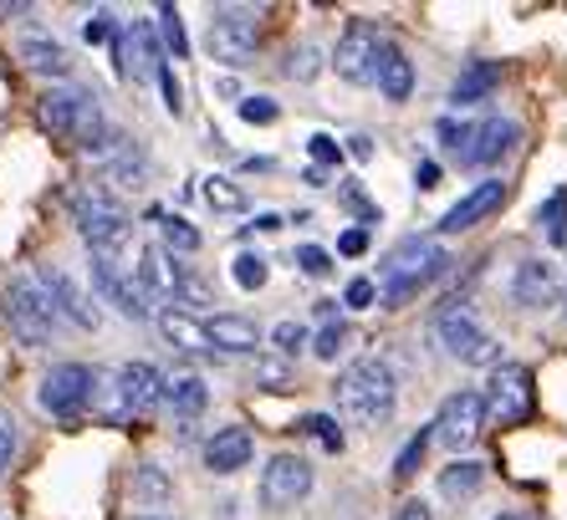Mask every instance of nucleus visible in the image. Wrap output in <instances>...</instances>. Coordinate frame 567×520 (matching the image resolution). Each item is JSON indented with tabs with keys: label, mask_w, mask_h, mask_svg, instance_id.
<instances>
[{
	"label": "nucleus",
	"mask_w": 567,
	"mask_h": 520,
	"mask_svg": "<svg viewBox=\"0 0 567 520\" xmlns=\"http://www.w3.org/2000/svg\"><path fill=\"white\" fill-rule=\"evenodd\" d=\"M21 62L31 66V72H41V77H72V56H66V46L62 41H52V37H41V31H31V37H21Z\"/></svg>",
	"instance_id": "24"
},
{
	"label": "nucleus",
	"mask_w": 567,
	"mask_h": 520,
	"mask_svg": "<svg viewBox=\"0 0 567 520\" xmlns=\"http://www.w3.org/2000/svg\"><path fill=\"white\" fill-rule=\"evenodd\" d=\"M199 184H205V189H199V195H205V205L220 209V215H240V209H246V189H240L236 179L210 174V179H199Z\"/></svg>",
	"instance_id": "31"
},
{
	"label": "nucleus",
	"mask_w": 567,
	"mask_h": 520,
	"mask_svg": "<svg viewBox=\"0 0 567 520\" xmlns=\"http://www.w3.org/2000/svg\"><path fill=\"white\" fill-rule=\"evenodd\" d=\"M373 82H379V92L389 97V103H410V92H414V62H410L404 52H399L394 41H383L379 72H373Z\"/></svg>",
	"instance_id": "23"
},
{
	"label": "nucleus",
	"mask_w": 567,
	"mask_h": 520,
	"mask_svg": "<svg viewBox=\"0 0 567 520\" xmlns=\"http://www.w3.org/2000/svg\"><path fill=\"white\" fill-rule=\"evenodd\" d=\"M302 434L307 439H317L328 455H343V429H338V418H328V414H307L302 418Z\"/></svg>",
	"instance_id": "35"
},
{
	"label": "nucleus",
	"mask_w": 567,
	"mask_h": 520,
	"mask_svg": "<svg viewBox=\"0 0 567 520\" xmlns=\"http://www.w3.org/2000/svg\"><path fill=\"white\" fill-rule=\"evenodd\" d=\"M322 72V52L317 46H291L287 52V77L291 82H312Z\"/></svg>",
	"instance_id": "38"
},
{
	"label": "nucleus",
	"mask_w": 567,
	"mask_h": 520,
	"mask_svg": "<svg viewBox=\"0 0 567 520\" xmlns=\"http://www.w3.org/2000/svg\"><path fill=\"white\" fill-rule=\"evenodd\" d=\"M496 87H502V66H496V62H471L461 77H455V87H450V103H455V107L486 103Z\"/></svg>",
	"instance_id": "26"
},
{
	"label": "nucleus",
	"mask_w": 567,
	"mask_h": 520,
	"mask_svg": "<svg viewBox=\"0 0 567 520\" xmlns=\"http://www.w3.org/2000/svg\"><path fill=\"white\" fill-rule=\"evenodd\" d=\"M481 485H486V465H475V459H450L440 469V495L445 500H475Z\"/></svg>",
	"instance_id": "27"
},
{
	"label": "nucleus",
	"mask_w": 567,
	"mask_h": 520,
	"mask_svg": "<svg viewBox=\"0 0 567 520\" xmlns=\"http://www.w3.org/2000/svg\"><path fill=\"white\" fill-rule=\"evenodd\" d=\"M205 326H210V342H215V352H256V347H261V326H256L251 316L215 312Z\"/></svg>",
	"instance_id": "25"
},
{
	"label": "nucleus",
	"mask_w": 567,
	"mask_h": 520,
	"mask_svg": "<svg viewBox=\"0 0 567 520\" xmlns=\"http://www.w3.org/2000/svg\"><path fill=\"white\" fill-rule=\"evenodd\" d=\"M332 393H338L343 418L358 424V429H383L399 408V377H394V367L379 363V357L348 363L343 373H338V383H332Z\"/></svg>",
	"instance_id": "1"
},
{
	"label": "nucleus",
	"mask_w": 567,
	"mask_h": 520,
	"mask_svg": "<svg viewBox=\"0 0 567 520\" xmlns=\"http://www.w3.org/2000/svg\"><path fill=\"white\" fill-rule=\"evenodd\" d=\"M118 66H123V77H133V82H158V72L169 66V56L158 46V31L148 21H128L118 31Z\"/></svg>",
	"instance_id": "14"
},
{
	"label": "nucleus",
	"mask_w": 567,
	"mask_h": 520,
	"mask_svg": "<svg viewBox=\"0 0 567 520\" xmlns=\"http://www.w3.org/2000/svg\"><path fill=\"white\" fill-rule=\"evenodd\" d=\"M138 281H144L148 297H169V301H179L185 271L174 266L169 250H164V246H148V250H138Z\"/></svg>",
	"instance_id": "22"
},
{
	"label": "nucleus",
	"mask_w": 567,
	"mask_h": 520,
	"mask_svg": "<svg viewBox=\"0 0 567 520\" xmlns=\"http://www.w3.org/2000/svg\"><path fill=\"white\" fill-rule=\"evenodd\" d=\"M271 342H277L281 357H297V352H302L312 337H307V326H302V322H277V326H271Z\"/></svg>",
	"instance_id": "39"
},
{
	"label": "nucleus",
	"mask_w": 567,
	"mask_h": 520,
	"mask_svg": "<svg viewBox=\"0 0 567 520\" xmlns=\"http://www.w3.org/2000/svg\"><path fill=\"white\" fill-rule=\"evenodd\" d=\"M512 297H516V306L542 312V306H553L563 297V275H557L553 260H522L512 275Z\"/></svg>",
	"instance_id": "17"
},
{
	"label": "nucleus",
	"mask_w": 567,
	"mask_h": 520,
	"mask_svg": "<svg viewBox=\"0 0 567 520\" xmlns=\"http://www.w3.org/2000/svg\"><path fill=\"white\" fill-rule=\"evenodd\" d=\"M435 429V439L445 444V449H471L475 439H481V429H486V398L481 393H471V388H461V393H450L445 404H440V418L430 424Z\"/></svg>",
	"instance_id": "9"
},
{
	"label": "nucleus",
	"mask_w": 567,
	"mask_h": 520,
	"mask_svg": "<svg viewBox=\"0 0 567 520\" xmlns=\"http://www.w3.org/2000/svg\"><path fill=\"white\" fill-rule=\"evenodd\" d=\"M435 133H440V144H445L450 154L461 158L465 148H471V138H475V123H465V117H440Z\"/></svg>",
	"instance_id": "37"
},
{
	"label": "nucleus",
	"mask_w": 567,
	"mask_h": 520,
	"mask_svg": "<svg viewBox=\"0 0 567 520\" xmlns=\"http://www.w3.org/2000/svg\"><path fill=\"white\" fill-rule=\"evenodd\" d=\"M450 266V256L435 240H399L389 256L379 260V301L383 306H404L410 297H420L430 281H440Z\"/></svg>",
	"instance_id": "2"
},
{
	"label": "nucleus",
	"mask_w": 567,
	"mask_h": 520,
	"mask_svg": "<svg viewBox=\"0 0 567 520\" xmlns=\"http://www.w3.org/2000/svg\"><path fill=\"white\" fill-rule=\"evenodd\" d=\"M256 377L266 383V393H287V363H277V357H261V363H256Z\"/></svg>",
	"instance_id": "43"
},
{
	"label": "nucleus",
	"mask_w": 567,
	"mask_h": 520,
	"mask_svg": "<svg viewBox=\"0 0 567 520\" xmlns=\"http://www.w3.org/2000/svg\"><path fill=\"white\" fill-rule=\"evenodd\" d=\"M496 520H532V516H522V510H506V516H496Z\"/></svg>",
	"instance_id": "54"
},
{
	"label": "nucleus",
	"mask_w": 567,
	"mask_h": 520,
	"mask_svg": "<svg viewBox=\"0 0 567 520\" xmlns=\"http://www.w3.org/2000/svg\"><path fill=\"white\" fill-rule=\"evenodd\" d=\"M128 490H133V500H144V506H164V500L174 495V480L158 465H138Z\"/></svg>",
	"instance_id": "29"
},
{
	"label": "nucleus",
	"mask_w": 567,
	"mask_h": 520,
	"mask_svg": "<svg viewBox=\"0 0 567 520\" xmlns=\"http://www.w3.org/2000/svg\"><path fill=\"white\" fill-rule=\"evenodd\" d=\"M37 281H41V291L52 297L56 316H66L72 326H97V306H93V297H87V291L78 287V275H72V271H62V266H41Z\"/></svg>",
	"instance_id": "15"
},
{
	"label": "nucleus",
	"mask_w": 567,
	"mask_h": 520,
	"mask_svg": "<svg viewBox=\"0 0 567 520\" xmlns=\"http://www.w3.org/2000/svg\"><path fill=\"white\" fill-rule=\"evenodd\" d=\"M486 418L496 424H527L532 418V373L522 363H502L486 383Z\"/></svg>",
	"instance_id": "10"
},
{
	"label": "nucleus",
	"mask_w": 567,
	"mask_h": 520,
	"mask_svg": "<svg viewBox=\"0 0 567 520\" xmlns=\"http://www.w3.org/2000/svg\"><path fill=\"white\" fill-rule=\"evenodd\" d=\"M158 46H164V56H174V62H185L189 56V37H185V21H179V11L174 6H158Z\"/></svg>",
	"instance_id": "30"
},
{
	"label": "nucleus",
	"mask_w": 567,
	"mask_h": 520,
	"mask_svg": "<svg viewBox=\"0 0 567 520\" xmlns=\"http://www.w3.org/2000/svg\"><path fill=\"white\" fill-rule=\"evenodd\" d=\"M82 37H87V41H107V37H113V15H107V11L87 15V27H82Z\"/></svg>",
	"instance_id": "48"
},
{
	"label": "nucleus",
	"mask_w": 567,
	"mask_h": 520,
	"mask_svg": "<svg viewBox=\"0 0 567 520\" xmlns=\"http://www.w3.org/2000/svg\"><path fill=\"white\" fill-rule=\"evenodd\" d=\"M93 287L107 306H118L128 322H148V291L138 281V266H128V250H97Z\"/></svg>",
	"instance_id": "6"
},
{
	"label": "nucleus",
	"mask_w": 567,
	"mask_h": 520,
	"mask_svg": "<svg viewBox=\"0 0 567 520\" xmlns=\"http://www.w3.org/2000/svg\"><path fill=\"white\" fill-rule=\"evenodd\" d=\"M6 322H11V332L27 347H47L52 342V326H56V306H52V297L41 291V281L37 275H16L11 287H6Z\"/></svg>",
	"instance_id": "5"
},
{
	"label": "nucleus",
	"mask_w": 567,
	"mask_h": 520,
	"mask_svg": "<svg viewBox=\"0 0 567 520\" xmlns=\"http://www.w3.org/2000/svg\"><path fill=\"white\" fill-rule=\"evenodd\" d=\"M343 301H348V306H373V301H379V287H373V281H363V275H358V281H348Z\"/></svg>",
	"instance_id": "47"
},
{
	"label": "nucleus",
	"mask_w": 567,
	"mask_h": 520,
	"mask_svg": "<svg viewBox=\"0 0 567 520\" xmlns=\"http://www.w3.org/2000/svg\"><path fill=\"white\" fill-rule=\"evenodd\" d=\"M312 495V465L302 455H271L261 469V506L266 510H291L297 500Z\"/></svg>",
	"instance_id": "12"
},
{
	"label": "nucleus",
	"mask_w": 567,
	"mask_h": 520,
	"mask_svg": "<svg viewBox=\"0 0 567 520\" xmlns=\"http://www.w3.org/2000/svg\"><path fill=\"white\" fill-rule=\"evenodd\" d=\"M158 337L169 342V347L189 352V357H215V342H210V326L199 322V316L179 312V306H169V312H158Z\"/></svg>",
	"instance_id": "19"
},
{
	"label": "nucleus",
	"mask_w": 567,
	"mask_h": 520,
	"mask_svg": "<svg viewBox=\"0 0 567 520\" xmlns=\"http://www.w3.org/2000/svg\"><path fill=\"white\" fill-rule=\"evenodd\" d=\"M338 250H343V256H363V250H369V230H348L343 240H338Z\"/></svg>",
	"instance_id": "49"
},
{
	"label": "nucleus",
	"mask_w": 567,
	"mask_h": 520,
	"mask_svg": "<svg viewBox=\"0 0 567 520\" xmlns=\"http://www.w3.org/2000/svg\"><path fill=\"white\" fill-rule=\"evenodd\" d=\"M343 342H348V326H343V322H328V326H322V332L312 337V352L322 357V363H338Z\"/></svg>",
	"instance_id": "40"
},
{
	"label": "nucleus",
	"mask_w": 567,
	"mask_h": 520,
	"mask_svg": "<svg viewBox=\"0 0 567 520\" xmlns=\"http://www.w3.org/2000/svg\"><path fill=\"white\" fill-rule=\"evenodd\" d=\"M435 342L465 367H502V342L475 322L465 306H450L435 316Z\"/></svg>",
	"instance_id": "8"
},
{
	"label": "nucleus",
	"mask_w": 567,
	"mask_h": 520,
	"mask_svg": "<svg viewBox=\"0 0 567 520\" xmlns=\"http://www.w3.org/2000/svg\"><path fill=\"white\" fill-rule=\"evenodd\" d=\"M251 455H256V444L240 424L215 429L210 439H205V469H210V475H240V469L251 465Z\"/></svg>",
	"instance_id": "18"
},
{
	"label": "nucleus",
	"mask_w": 567,
	"mask_h": 520,
	"mask_svg": "<svg viewBox=\"0 0 567 520\" xmlns=\"http://www.w3.org/2000/svg\"><path fill=\"white\" fill-rule=\"evenodd\" d=\"M16 449H21V434H16V418H11V414H0V475L11 469Z\"/></svg>",
	"instance_id": "42"
},
{
	"label": "nucleus",
	"mask_w": 567,
	"mask_h": 520,
	"mask_svg": "<svg viewBox=\"0 0 567 520\" xmlns=\"http://www.w3.org/2000/svg\"><path fill=\"white\" fill-rule=\"evenodd\" d=\"M430 439H435V429H420L410 444H404V449H399V459H394V480H414V475H420Z\"/></svg>",
	"instance_id": "34"
},
{
	"label": "nucleus",
	"mask_w": 567,
	"mask_h": 520,
	"mask_svg": "<svg viewBox=\"0 0 567 520\" xmlns=\"http://www.w3.org/2000/svg\"><path fill=\"white\" fill-rule=\"evenodd\" d=\"M256 230H261V235H277L281 230V215H256Z\"/></svg>",
	"instance_id": "53"
},
{
	"label": "nucleus",
	"mask_w": 567,
	"mask_h": 520,
	"mask_svg": "<svg viewBox=\"0 0 567 520\" xmlns=\"http://www.w3.org/2000/svg\"><path fill=\"white\" fill-rule=\"evenodd\" d=\"M537 225H542V235H547V246H567V189H557L553 199H542Z\"/></svg>",
	"instance_id": "32"
},
{
	"label": "nucleus",
	"mask_w": 567,
	"mask_h": 520,
	"mask_svg": "<svg viewBox=\"0 0 567 520\" xmlns=\"http://www.w3.org/2000/svg\"><path fill=\"white\" fill-rule=\"evenodd\" d=\"M205 377L199 373H174V377H164V404L174 408V414H199L205 408Z\"/></svg>",
	"instance_id": "28"
},
{
	"label": "nucleus",
	"mask_w": 567,
	"mask_h": 520,
	"mask_svg": "<svg viewBox=\"0 0 567 520\" xmlns=\"http://www.w3.org/2000/svg\"><path fill=\"white\" fill-rule=\"evenodd\" d=\"M158 87H164V107H169L174 117L185 113V87H179V77H174L169 66H164V72H158Z\"/></svg>",
	"instance_id": "45"
},
{
	"label": "nucleus",
	"mask_w": 567,
	"mask_h": 520,
	"mask_svg": "<svg viewBox=\"0 0 567 520\" xmlns=\"http://www.w3.org/2000/svg\"><path fill=\"white\" fill-rule=\"evenodd\" d=\"M133 520H164V516H133Z\"/></svg>",
	"instance_id": "55"
},
{
	"label": "nucleus",
	"mask_w": 567,
	"mask_h": 520,
	"mask_svg": "<svg viewBox=\"0 0 567 520\" xmlns=\"http://www.w3.org/2000/svg\"><path fill=\"white\" fill-rule=\"evenodd\" d=\"M307 148H312L317 164H338V158H343V144H338V138H328V133H312V138H307Z\"/></svg>",
	"instance_id": "46"
},
{
	"label": "nucleus",
	"mask_w": 567,
	"mask_h": 520,
	"mask_svg": "<svg viewBox=\"0 0 567 520\" xmlns=\"http://www.w3.org/2000/svg\"><path fill=\"white\" fill-rule=\"evenodd\" d=\"M230 275H236L240 291H261L266 275H271V266H266V256H256V250H240L236 266H230Z\"/></svg>",
	"instance_id": "33"
},
{
	"label": "nucleus",
	"mask_w": 567,
	"mask_h": 520,
	"mask_svg": "<svg viewBox=\"0 0 567 520\" xmlns=\"http://www.w3.org/2000/svg\"><path fill=\"white\" fill-rule=\"evenodd\" d=\"M502 205H506V179L475 184L471 195H461V205H450L445 215H440V230H445V235H461V230H471V225H481L486 215H496Z\"/></svg>",
	"instance_id": "16"
},
{
	"label": "nucleus",
	"mask_w": 567,
	"mask_h": 520,
	"mask_svg": "<svg viewBox=\"0 0 567 520\" xmlns=\"http://www.w3.org/2000/svg\"><path fill=\"white\" fill-rule=\"evenodd\" d=\"M522 128H516L512 117H486V123H475V138L471 148L461 154V164H496L502 154H512Z\"/></svg>",
	"instance_id": "20"
},
{
	"label": "nucleus",
	"mask_w": 567,
	"mask_h": 520,
	"mask_svg": "<svg viewBox=\"0 0 567 520\" xmlns=\"http://www.w3.org/2000/svg\"><path fill=\"white\" fill-rule=\"evenodd\" d=\"M389 520H435V516H430V506H424V500H404V506H399Z\"/></svg>",
	"instance_id": "50"
},
{
	"label": "nucleus",
	"mask_w": 567,
	"mask_h": 520,
	"mask_svg": "<svg viewBox=\"0 0 567 520\" xmlns=\"http://www.w3.org/2000/svg\"><path fill=\"white\" fill-rule=\"evenodd\" d=\"M348 154H353V158H358V164H369V158H373L369 138H348Z\"/></svg>",
	"instance_id": "52"
},
{
	"label": "nucleus",
	"mask_w": 567,
	"mask_h": 520,
	"mask_svg": "<svg viewBox=\"0 0 567 520\" xmlns=\"http://www.w3.org/2000/svg\"><path fill=\"white\" fill-rule=\"evenodd\" d=\"M164 250H179V256H195L199 250V230L179 215H164Z\"/></svg>",
	"instance_id": "36"
},
{
	"label": "nucleus",
	"mask_w": 567,
	"mask_h": 520,
	"mask_svg": "<svg viewBox=\"0 0 567 520\" xmlns=\"http://www.w3.org/2000/svg\"><path fill=\"white\" fill-rule=\"evenodd\" d=\"M37 123L52 133V138L78 144L82 154L107 133V117H103V107H97V97L93 92H78V87H52L47 92V97L37 103Z\"/></svg>",
	"instance_id": "3"
},
{
	"label": "nucleus",
	"mask_w": 567,
	"mask_h": 520,
	"mask_svg": "<svg viewBox=\"0 0 567 520\" xmlns=\"http://www.w3.org/2000/svg\"><path fill=\"white\" fill-rule=\"evenodd\" d=\"M205 41H210L215 62L246 66L256 56V46H261V11H251V6H215Z\"/></svg>",
	"instance_id": "7"
},
{
	"label": "nucleus",
	"mask_w": 567,
	"mask_h": 520,
	"mask_svg": "<svg viewBox=\"0 0 567 520\" xmlns=\"http://www.w3.org/2000/svg\"><path fill=\"white\" fill-rule=\"evenodd\" d=\"M435 179H440V164H420V169H414V184H420V189H435Z\"/></svg>",
	"instance_id": "51"
},
{
	"label": "nucleus",
	"mask_w": 567,
	"mask_h": 520,
	"mask_svg": "<svg viewBox=\"0 0 567 520\" xmlns=\"http://www.w3.org/2000/svg\"><path fill=\"white\" fill-rule=\"evenodd\" d=\"M379 52H383V37L369 27V21H353V27L338 37V52H332V66H338V77L353 82V87H363V82H373V72H379Z\"/></svg>",
	"instance_id": "13"
},
{
	"label": "nucleus",
	"mask_w": 567,
	"mask_h": 520,
	"mask_svg": "<svg viewBox=\"0 0 567 520\" xmlns=\"http://www.w3.org/2000/svg\"><path fill=\"white\" fill-rule=\"evenodd\" d=\"M93 393H97V377H93V367H82V363H62L41 377V408L52 418L82 414V408L93 404Z\"/></svg>",
	"instance_id": "11"
},
{
	"label": "nucleus",
	"mask_w": 567,
	"mask_h": 520,
	"mask_svg": "<svg viewBox=\"0 0 567 520\" xmlns=\"http://www.w3.org/2000/svg\"><path fill=\"white\" fill-rule=\"evenodd\" d=\"M72 220H78V235L87 240V250H128V209L113 189L103 184H82L72 195Z\"/></svg>",
	"instance_id": "4"
},
{
	"label": "nucleus",
	"mask_w": 567,
	"mask_h": 520,
	"mask_svg": "<svg viewBox=\"0 0 567 520\" xmlns=\"http://www.w3.org/2000/svg\"><path fill=\"white\" fill-rule=\"evenodd\" d=\"M297 266H302L307 275H328L332 271V256L322 246H302V250H297Z\"/></svg>",
	"instance_id": "44"
},
{
	"label": "nucleus",
	"mask_w": 567,
	"mask_h": 520,
	"mask_svg": "<svg viewBox=\"0 0 567 520\" xmlns=\"http://www.w3.org/2000/svg\"><path fill=\"white\" fill-rule=\"evenodd\" d=\"M113 377H118V388H123V398H128L133 414H148L154 404H164V373H158V367L123 363Z\"/></svg>",
	"instance_id": "21"
},
{
	"label": "nucleus",
	"mask_w": 567,
	"mask_h": 520,
	"mask_svg": "<svg viewBox=\"0 0 567 520\" xmlns=\"http://www.w3.org/2000/svg\"><path fill=\"white\" fill-rule=\"evenodd\" d=\"M240 117L256 123V128H271V123L281 117V107L271 103V97H240Z\"/></svg>",
	"instance_id": "41"
}]
</instances>
